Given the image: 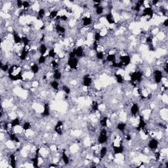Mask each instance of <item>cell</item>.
Segmentation results:
<instances>
[{"label": "cell", "mask_w": 168, "mask_h": 168, "mask_svg": "<svg viewBox=\"0 0 168 168\" xmlns=\"http://www.w3.org/2000/svg\"><path fill=\"white\" fill-rule=\"evenodd\" d=\"M97 141H98V144H104L107 142V141H108V133H107V131L105 128H103L101 130L99 136L98 137Z\"/></svg>", "instance_id": "cell-1"}, {"label": "cell", "mask_w": 168, "mask_h": 168, "mask_svg": "<svg viewBox=\"0 0 168 168\" xmlns=\"http://www.w3.org/2000/svg\"><path fill=\"white\" fill-rule=\"evenodd\" d=\"M67 66L70 68V70H77L78 66V59L77 57L68 59L67 61Z\"/></svg>", "instance_id": "cell-2"}, {"label": "cell", "mask_w": 168, "mask_h": 168, "mask_svg": "<svg viewBox=\"0 0 168 168\" xmlns=\"http://www.w3.org/2000/svg\"><path fill=\"white\" fill-rule=\"evenodd\" d=\"M153 76H154V80L156 84H159L161 83L163 78V73L160 70H156L153 72Z\"/></svg>", "instance_id": "cell-3"}, {"label": "cell", "mask_w": 168, "mask_h": 168, "mask_svg": "<svg viewBox=\"0 0 168 168\" xmlns=\"http://www.w3.org/2000/svg\"><path fill=\"white\" fill-rule=\"evenodd\" d=\"M119 61L122 63L124 67H126L131 63V57L127 54L121 55L119 57Z\"/></svg>", "instance_id": "cell-4"}, {"label": "cell", "mask_w": 168, "mask_h": 168, "mask_svg": "<svg viewBox=\"0 0 168 168\" xmlns=\"http://www.w3.org/2000/svg\"><path fill=\"white\" fill-rule=\"evenodd\" d=\"M146 126V123L144 119V117L143 116H140L139 120V123H138L137 127H136V130L138 132H141V131H143Z\"/></svg>", "instance_id": "cell-5"}, {"label": "cell", "mask_w": 168, "mask_h": 168, "mask_svg": "<svg viewBox=\"0 0 168 168\" xmlns=\"http://www.w3.org/2000/svg\"><path fill=\"white\" fill-rule=\"evenodd\" d=\"M72 51H73L76 57H83L84 56L85 51H84V47L83 46L80 45L76 48H74L72 49Z\"/></svg>", "instance_id": "cell-6"}, {"label": "cell", "mask_w": 168, "mask_h": 168, "mask_svg": "<svg viewBox=\"0 0 168 168\" xmlns=\"http://www.w3.org/2000/svg\"><path fill=\"white\" fill-rule=\"evenodd\" d=\"M158 144H159L158 140H157L156 139H154V138H152V139H151L148 141V147L149 148L150 150H155L158 148Z\"/></svg>", "instance_id": "cell-7"}, {"label": "cell", "mask_w": 168, "mask_h": 168, "mask_svg": "<svg viewBox=\"0 0 168 168\" xmlns=\"http://www.w3.org/2000/svg\"><path fill=\"white\" fill-rule=\"evenodd\" d=\"M81 21H82V24L83 27L89 26L93 23V19L90 16H84Z\"/></svg>", "instance_id": "cell-8"}, {"label": "cell", "mask_w": 168, "mask_h": 168, "mask_svg": "<svg viewBox=\"0 0 168 168\" xmlns=\"http://www.w3.org/2000/svg\"><path fill=\"white\" fill-rule=\"evenodd\" d=\"M63 126H64V124L62 121H58V122L54 126V130L58 135H63Z\"/></svg>", "instance_id": "cell-9"}, {"label": "cell", "mask_w": 168, "mask_h": 168, "mask_svg": "<svg viewBox=\"0 0 168 168\" xmlns=\"http://www.w3.org/2000/svg\"><path fill=\"white\" fill-rule=\"evenodd\" d=\"M92 82H93V80H92V78L89 76V75L85 76L82 80V84L83 86L86 87H90L92 84Z\"/></svg>", "instance_id": "cell-10"}, {"label": "cell", "mask_w": 168, "mask_h": 168, "mask_svg": "<svg viewBox=\"0 0 168 168\" xmlns=\"http://www.w3.org/2000/svg\"><path fill=\"white\" fill-rule=\"evenodd\" d=\"M13 39L15 45L22 43V36H20L19 34H18L15 31H14L13 33Z\"/></svg>", "instance_id": "cell-11"}, {"label": "cell", "mask_w": 168, "mask_h": 168, "mask_svg": "<svg viewBox=\"0 0 168 168\" xmlns=\"http://www.w3.org/2000/svg\"><path fill=\"white\" fill-rule=\"evenodd\" d=\"M139 112V106L137 103L133 104V105L131 106L130 108V112L133 116H135Z\"/></svg>", "instance_id": "cell-12"}, {"label": "cell", "mask_w": 168, "mask_h": 168, "mask_svg": "<svg viewBox=\"0 0 168 168\" xmlns=\"http://www.w3.org/2000/svg\"><path fill=\"white\" fill-rule=\"evenodd\" d=\"M105 19L109 24H114L116 23V21L115 19H114V15H113V14L111 12L108 13L106 15Z\"/></svg>", "instance_id": "cell-13"}, {"label": "cell", "mask_w": 168, "mask_h": 168, "mask_svg": "<svg viewBox=\"0 0 168 168\" xmlns=\"http://www.w3.org/2000/svg\"><path fill=\"white\" fill-rule=\"evenodd\" d=\"M54 29L58 34H65L66 32V28L65 26L61 25L60 24H56L54 26Z\"/></svg>", "instance_id": "cell-14"}, {"label": "cell", "mask_w": 168, "mask_h": 168, "mask_svg": "<svg viewBox=\"0 0 168 168\" xmlns=\"http://www.w3.org/2000/svg\"><path fill=\"white\" fill-rule=\"evenodd\" d=\"M124 148L122 144L120 145H113V151L115 154H122L124 152Z\"/></svg>", "instance_id": "cell-15"}, {"label": "cell", "mask_w": 168, "mask_h": 168, "mask_svg": "<svg viewBox=\"0 0 168 168\" xmlns=\"http://www.w3.org/2000/svg\"><path fill=\"white\" fill-rule=\"evenodd\" d=\"M9 164L12 167L15 168L16 167L17 164V157L15 154H11L9 157Z\"/></svg>", "instance_id": "cell-16"}, {"label": "cell", "mask_w": 168, "mask_h": 168, "mask_svg": "<svg viewBox=\"0 0 168 168\" xmlns=\"http://www.w3.org/2000/svg\"><path fill=\"white\" fill-rule=\"evenodd\" d=\"M39 53L40 54V55H45L47 53V46L46 45L45 43H40L39 46Z\"/></svg>", "instance_id": "cell-17"}, {"label": "cell", "mask_w": 168, "mask_h": 168, "mask_svg": "<svg viewBox=\"0 0 168 168\" xmlns=\"http://www.w3.org/2000/svg\"><path fill=\"white\" fill-rule=\"evenodd\" d=\"M39 154H36L35 153V156L34 157L31 158V161L32 162L33 167H37L39 165Z\"/></svg>", "instance_id": "cell-18"}, {"label": "cell", "mask_w": 168, "mask_h": 168, "mask_svg": "<svg viewBox=\"0 0 168 168\" xmlns=\"http://www.w3.org/2000/svg\"><path fill=\"white\" fill-rule=\"evenodd\" d=\"M53 78L54 80H61L62 78V73L60 71L59 69H54L53 72Z\"/></svg>", "instance_id": "cell-19"}, {"label": "cell", "mask_w": 168, "mask_h": 168, "mask_svg": "<svg viewBox=\"0 0 168 168\" xmlns=\"http://www.w3.org/2000/svg\"><path fill=\"white\" fill-rule=\"evenodd\" d=\"M59 15V11L58 10H52L50 11H49V19L51 21H53V20H54V19H56L57 17Z\"/></svg>", "instance_id": "cell-20"}, {"label": "cell", "mask_w": 168, "mask_h": 168, "mask_svg": "<svg viewBox=\"0 0 168 168\" xmlns=\"http://www.w3.org/2000/svg\"><path fill=\"white\" fill-rule=\"evenodd\" d=\"M50 115V109L48 104H45L44 108H43V112L41 113V116L43 117H48Z\"/></svg>", "instance_id": "cell-21"}, {"label": "cell", "mask_w": 168, "mask_h": 168, "mask_svg": "<svg viewBox=\"0 0 168 168\" xmlns=\"http://www.w3.org/2000/svg\"><path fill=\"white\" fill-rule=\"evenodd\" d=\"M30 71L32 72L34 74H37L39 71V65L36 64V63H34L32 65H31L30 68Z\"/></svg>", "instance_id": "cell-22"}, {"label": "cell", "mask_w": 168, "mask_h": 168, "mask_svg": "<svg viewBox=\"0 0 168 168\" xmlns=\"http://www.w3.org/2000/svg\"><path fill=\"white\" fill-rule=\"evenodd\" d=\"M20 122H21V121L19 120V118H15L13 120H11V128H15V127H17V126H19L20 125Z\"/></svg>", "instance_id": "cell-23"}, {"label": "cell", "mask_w": 168, "mask_h": 168, "mask_svg": "<svg viewBox=\"0 0 168 168\" xmlns=\"http://www.w3.org/2000/svg\"><path fill=\"white\" fill-rule=\"evenodd\" d=\"M107 152H108V148H107L106 146H102L101 148H100V151H99V157H100L101 159L104 158L106 155Z\"/></svg>", "instance_id": "cell-24"}, {"label": "cell", "mask_w": 168, "mask_h": 168, "mask_svg": "<svg viewBox=\"0 0 168 168\" xmlns=\"http://www.w3.org/2000/svg\"><path fill=\"white\" fill-rule=\"evenodd\" d=\"M116 59V54L114 53H108V54L107 55L106 57V61L108 63H112Z\"/></svg>", "instance_id": "cell-25"}, {"label": "cell", "mask_w": 168, "mask_h": 168, "mask_svg": "<svg viewBox=\"0 0 168 168\" xmlns=\"http://www.w3.org/2000/svg\"><path fill=\"white\" fill-rule=\"evenodd\" d=\"M45 15V9L44 8H40L37 12V19H43Z\"/></svg>", "instance_id": "cell-26"}, {"label": "cell", "mask_w": 168, "mask_h": 168, "mask_svg": "<svg viewBox=\"0 0 168 168\" xmlns=\"http://www.w3.org/2000/svg\"><path fill=\"white\" fill-rule=\"evenodd\" d=\"M30 39H29L28 37L26 36H22V44L23 45V47L30 45Z\"/></svg>", "instance_id": "cell-27"}, {"label": "cell", "mask_w": 168, "mask_h": 168, "mask_svg": "<svg viewBox=\"0 0 168 168\" xmlns=\"http://www.w3.org/2000/svg\"><path fill=\"white\" fill-rule=\"evenodd\" d=\"M126 126H127V125H126V123L120 122L118 124L117 126H116V128H117L118 130H119L121 132H124L126 130Z\"/></svg>", "instance_id": "cell-28"}, {"label": "cell", "mask_w": 168, "mask_h": 168, "mask_svg": "<svg viewBox=\"0 0 168 168\" xmlns=\"http://www.w3.org/2000/svg\"><path fill=\"white\" fill-rule=\"evenodd\" d=\"M115 78L116 80V82H117L118 83H120V84H122V83H124V78L121 74L116 73Z\"/></svg>", "instance_id": "cell-29"}, {"label": "cell", "mask_w": 168, "mask_h": 168, "mask_svg": "<svg viewBox=\"0 0 168 168\" xmlns=\"http://www.w3.org/2000/svg\"><path fill=\"white\" fill-rule=\"evenodd\" d=\"M61 158L65 164L67 165L70 163V158H69L68 155L66 154L65 152H63V154H62Z\"/></svg>", "instance_id": "cell-30"}, {"label": "cell", "mask_w": 168, "mask_h": 168, "mask_svg": "<svg viewBox=\"0 0 168 168\" xmlns=\"http://www.w3.org/2000/svg\"><path fill=\"white\" fill-rule=\"evenodd\" d=\"M50 85L54 90H58L59 87V83L57 80H53L50 82Z\"/></svg>", "instance_id": "cell-31"}, {"label": "cell", "mask_w": 168, "mask_h": 168, "mask_svg": "<svg viewBox=\"0 0 168 168\" xmlns=\"http://www.w3.org/2000/svg\"><path fill=\"white\" fill-rule=\"evenodd\" d=\"M94 41H97V42H98V43H99V42H100V41H101V39H102V36H101V34H100V33L99 32H96L95 33V34H94Z\"/></svg>", "instance_id": "cell-32"}, {"label": "cell", "mask_w": 168, "mask_h": 168, "mask_svg": "<svg viewBox=\"0 0 168 168\" xmlns=\"http://www.w3.org/2000/svg\"><path fill=\"white\" fill-rule=\"evenodd\" d=\"M57 56V53L55 50H54V48H52L48 52V54L47 55V57L49 58H52V59H54Z\"/></svg>", "instance_id": "cell-33"}, {"label": "cell", "mask_w": 168, "mask_h": 168, "mask_svg": "<svg viewBox=\"0 0 168 168\" xmlns=\"http://www.w3.org/2000/svg\"><path fill=\"white\" fill-rule=\"evenodd\" d=\"M9 136V139L13 142H15V143H19L20 142L19 137L15 133H10Z\"/></svg>", "instance_id": "cell-34"}, {"label": "cell", "mask_w": 168, "mask_h": 168, "mask_svg": "<svg viewBox=\"0 0 168 168\" xmlns=\"http://www.w3.org/2000/svg\"><path fill=\"white\" fill-rule=\"evenodd\" d=\"M91 109L93 111V112H97V111L98 110V109H99V104L97 102V101H95V100H93V102H92V104H91Z\"/></svg>", "instance_id": "cell-35"}, {"label": "cell", "mask_w": 168, "mask_h": 168, "mask_svg": "<svg viewBox=\"0 0 168 168\" xmlns=\"http://www.w3.org/2000/svg\"><path fill=\"white\" fill-rule=\"evenodd\" d=\"M96 58H97L98 60H100V61L104 60V53L103 51H97V52H96Z\"/></svg>", "instance_id": "cell-36"}, {"label": "cell", "mask_w": 168, "mask_h": 168, "mask_svg": "<svg viewBox=\"0 0 168 168\" xmlns=\"http://www.w3.org/2000/svg\"><path fill=\"white\" fill-rule=\"evenodd\" d=\"M100 124L101 125L102 127L104 128H105V127H107V125H108V117L106 116H104L102 118V119L100 120Z\"/></svg>", "instance_id": "cell-37"}, {"label": "cell", "mask_w": 168, "mask_h": 168, "mask_svg": "<svg viewBox=\"0 0 168 168\" xmlns=\"http://www.w3.org/2000/svg\"><path fill=\"white\" fill-rule=\"evenodd\" d=\"M47 56H45V55H40L38 58V59H37V62H38V64L39 65H43V64H44L47 61Z\"/></svg>", "instance_id": "cell-38"}, {"label": "cell", "mask_w": 168, "mask_h": 168, "mask_svg": "<svg viewBox=\"0 0 168 168\" xmlns=\"http://www.w3.org/2000/svg\"><path fill=\"white\" fill-rule=\"evenodd\" d=\"M104 7L101 6V5H100L99 7L95 9V13H96L97 15H101L104 13Z\"/></svg>", "instance_id": "cell-39"}, {"label": "cell", "mask_w": 168, "mask_h": 168, "mask_svg": "<svg viewBox=\"0 0 168 168\" xmlns=\"http://www.w3.org/2000/svg\"><path fill=\"white\" fill-rule=\"evenodd\" d=\"M31 127H32V125H31L30 123L28 122H25L22 126V129L26 131H28L29 129H30Z\"/></svg>", "instance_id": "cell-40"}, {"label": "cell", "mask_w": 168, "mask_h": 168, "mask_svg": "<svg viewBox=\"0 0 168 168\" xmlns=\"http://www.w3.org/2000/svg\"><path fill=\"white\" fill-rule=\"evenodd\" d=\"M62 89H63V91L65 92V93H66L67 95H69V94L70 93V92H71V89H70V88L68 86H67V85H63V86L62 87Z\"/></svg>", "instance_id": "cell-41"}, {"label": "cell", "mask_w": 168, "mask_h": 168, "mask_svg": "<svg viewBox=\"0 0 168 168\" xmlns=\"http://www.w3.org/2000/svg\"><path fill=\"white\" fill-rule=\"evenodd\" d=\"M30 7V4L28 1H24L22 4V8L24 9V10H28V9Z\"/></svg>", "instance_id": "cell-42"}, {"label": "cell", "mask_w": 168, "mask_h": 168, "mask_svg": "<svg viewBox=\"0 0 168 168\" xmlns=\"http://www.w3.org/2000/svg\"><path fill=\"white\" fill-rule=\"evenodd\" d=\"M155 155V159H156V161H159L160 160V158H161V152H156L154 154Z\"/></svg>", "instance_id": "cell-43"}, {"label": "cell", "mask_w": 168, "mask_h": 168, "mask_svg": "<svg viewBox=\"0 0 168 168\" xmlns=\"http://www.w3.org/2000/svg\"><path fill=\"white\" fill-rule=\"evenodd\" d=\"M16 4H17V8L21 9L22 8V4H23V2L21 1V0H17L16 2Z\"/></svg>", "instance_id": "cell-44"}, {"label": "cell", "mask_w": 168, "mask_h": 168, "mask_svg": "<svg viewBox=\"0 0 168 168\" xmlns=\"http://www.w3.org/2000/svg\"><path fill=\"white\" fill-rule=\"evenodd\" d=\"M163 25L164 26V27H165V28L167 27V26H168V19H166L164 21H163Z\"/></svg>", "instance_id": "cell-45"}, {"label": "cell", "mask_w": 168, "mask_h": 168, "mask_svg": "<svg viewBox=\"0 0 168 168\" xmlns=\"http://www.w3.org/2000/svg\"><path fill=\"white\" fill-rule=\"evenodd\" d=\"M57 166H58L57 165L53 164H53H52V163H51V165H49V167H57Z\"/></svg>", "instance_id": "cell-46"}]
</instances>
